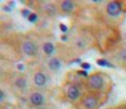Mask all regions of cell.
<instances>
[{"label":"cell","mask_w":126,"mask_h":109,"mask_svg":"<svg viewBox=\"0 0 126 109\" xmlns=\"http://www.w3.org/2000/svg\"><path fill=\"white\" fill-rule=\"evenodd\" d=\"M28 102L31 106H33L34 108H39L42 106L47 105V98L46 95L44 94L41 90H34L31 91L28 95Z\"/></svg>","instance_id":"cell-6"},{"label":"cell","mask_w":126,"mask_h":109,"mask_svg":"<svg viewBox=\"0 0 126 109\" xmlns=\"http://www.w3.org/2000/svg\"><path fill=\"white\" fill-rule=\"evenodd\" d=\"M115 60L123 65H126V48H122L116 52Z\"/></svg>","instance_id":"cell-12"},{"label":"cell","mask_w":126,"mask_h":109,"mask_svg":"<svg viewBox=\"0 0 126 109\" xmlns=\"http://www.w3.org/2000/svg\"><path fill=\"white\" fill-rule=\"evenodd\" d=\"M20 51L26 57L35 58L39 54V46L33 40L25 38L20 41Z\"/></svg>","instance_id":"cell-5"},{"label":"cell","mask_w":126,"mask_h":109,"mask_svg":"<svg viewBox=\"0 0 126 109\" xmlns=\"http://www.w3.org/2000/svg\"><path fill=\"white\" fill-rule=\"evenodd\" d=\"M62 67V62L58 57H50L47 60V68L51 72H58Z\"/></svg>","instance_id":"cell-10"},{"label":"cell","mask_w":126,"mask_h":109,"mask_svg":"<svg viewBox=\"0 0 126 109\" xmlns=\"http://www.w3.org/2000/svg\"><path fill=\"white\" fill-rule=\"evenodd\" d=\"M83 88L84 83L83 86H81L80 82L77 80H67L62 86V94L68 102L77 103L84 94Z\"/></svg>","instance_id":"cell-2"},{"label":"cell","mask_w":126,"mask_h":109,"mask_svg":"<svg viewBox=\"0 0 126 109\" xmlns=\"http://www.w3.org/2000/svg\"><path fill=\"white\" fill-rule=\"evenodd\" d=\"M57 5H58V10L64 15H70L74 13V11L76 10V2L71 1V0L58 1Z\"/></svg>","instance_id":"cell-9"},{"label":"cell","mask_w":126,"mask_h":109,"mask_svg":"<svg viewBox=\"0 0 126 109\" xmlns=\"http://www.w3.org/2000/svg\"><path fill=\"white\" fill-rule=\"evenodd\" d=\"M20 12H21V15H23V17L24 18H27V19H28V17L31 15V13H32V12H31L29 9H27V8H24Z\"/></svg>","instance_id":"cell-15"},{"label":"cell","mask_w":126,"mask_h":109,"mask_svg":"<svg viewBox=\"0 0 126 109\" xmlns=\"http://www.w3.org/2000/svg\"><path fill=\"white\" fill-rule=\"evenodd\" d=\"M4 99H5V92H4V90L2 89L1 91H0V102H1V104L4 103Z\"/></svg>","instance_id":"cell-19"},{"label":"cell","mask_w":126,"mask_h":109,"mask_svg":"<svg viewBox=\"0 0 126 109\" xmlns=\"http://www.w3.org/2000/svg\"><path fill=\"white\" fill-rule=\"evenodd\" d=\"M42 50L46 56L51 57V56L56 52V47H55V45L52 44V42L45 41V42L42 43Z\"/></svg>","instance_id":"cell-11"},{"label":"cell","mask_w":126,"mask_h":109,"mask_svg":"<svg viewBox=\"0 0 126 109\" xmlns=\"http://www.w3.org/2000/svg\"><path fill=\"white\" fill-rule=\"evenodd\" d=\"M17 68H18L19 71H23L24 68H25V66H24L23 64H17Z\"/></svg>","instance_id":"cell-24"},{"label":"cell","mask_w":126,"mask_h":109,"mask_svg":"<svg viewBox=\"0 0 126 109\" xmlns=\"http://www.w3.org/2000/svg\"><path fill=\"white\" fill-rule=\"evenodd\" d=\"M110 79L107 77L106 74L102 72H94L86 78L84 88L88 92H92L95 94H107L110 87Z\"/></svg>","instance_id":"cell-1"},{"label":"cell","mask_w":126,"mask_h":109,"mask_svg":"<svg viewBox=\"0 0 126 109\" xmlns=\"http://www.w3.org/2000/svg\"><path fill=\"white\" fill-rule=\"evenodd\" d=\"M2 9H3V10L5 11V12H8V13H10V12H12V11H13V9H12L11 7H10V5H4V7L3 8H2Z\"/></svg>","instance_id":"cell-21"},{"label":"cell","mask_w":126,"mask_h":109,"mask_svg":"<svg viewBox=\"0 0 126 109\" xmlns=\"http://www.w3.org/2000/svg\"><path fill=\"white\" fill-rule=\"evenodd\" d=\"M115 109H126V104H122V105H120L119 107H116Z\"/></svg>","instance_id":"cell-23"},{"label":"cell","mask_w":126,"mask_h":109,"mask_svg":"<svg viewBox=\"0 0 126 109\" xmlns=\"http://www.w3.org/2000/svg\"><path fill=\"white\" fill-rule=\"evenodd\" d=\"M103 104L102 97L99 94L92 92H87L82 95L76 104L77 109H98Z\"/></svg>","instance_id":"cell-3"},{"label":"cell","mask_w":126,"mask_h":109,"mask_svg":"<svg viewBox=\"0 0 126 109\" xmlns=\"http://www.w3.org/2000/svg\"><path fill=\"white\" fill-rule=\"evenodd\" d=\"M48 75L43 71H36L32 76L33 86L37 89H44L48 85Z\"/></svg>","instance_id":"cell-8"},{"label":"cell","mask_w":126,"mask_h":109,"mask_svg":"<svg viewBox=\"0 0 126 109\" xmlns=\"http://www.w3.org/2000/svg\"><path fill=\"white\" fill-rule=\"evenodd\" d=\"M35 109H57L56 106H53L52 104H47L45 106H42V107H39V108H35Z\"/></svg>","instance_id":"cell-18"},{"label":"cell","mask_w":126,"mask_h":109,"mask_svg":"<svg viewBox=\"0 0 126 109\" xmlns=\"http://www.w3.org/2000/svg\"><path fill=\"white\" fill-rule=\"evenodd\" d=\"M81 67H82V70H89V68H91V64L88 63V62H82Z\"/></svg>","instance_id":"cell-20"},{"label":"cell","mask_w":126,"mask_h":109,"mask_svg":"<svg viewBox=\"0 0 126 109\" xmlns=\"http://www.w3.org/2000/svg\"><path fill=\"white\" fill-rule=\"evenodd\" d=\"M96 63L99 65V66H110V67H113V65L110 63L108 60H106V59H97Z\"/></svg>","instance_id":"cell-13"},{"label":"cell","mask_w":126,"mask_h":109,"mask_svg":"<svg viewBox=\"0 0 126 109\" xmlns=\"http://www.w3.org/2000/svg\"><path fill=\"white\" fill-rule=\"evenodd\" d=\"M125 1H108L106 3V14L110 18H118L126 11Z\"/></svg>","instance_id":"cell-4"},{"label":"cell","mask_w":126,"mask_h":109,"mask_svg":"<svg viewBox=\"0 0 126 109\" xmlns=\"http://www.w3.org/2000/svg\"><path fill=\"white\" fill-rule=\"evenodd\" d=\"M76 74H77L78 76H80V77H84V78H87V77L89 76L87 72L83 71V70H81V71H76Z\"/></svg>","instance_id":"cell-17"},{"label":"cell","mask_w":126,"mask_h":109,"mask_svg":"<svg viewBox=\"0 0 126 109\" xmlns=\"http://www.w3.org/2000/svg\"><path fill=\"white\" fill-rule=\"evenodd\" d=\"M59 28H60V30H61V32H62L63 34H66V33H67L68 28L66 27V25H64V24H60V25H59Z\"/></svg>","instance_id":"cell-16"},{"label":"cell","mask_w":126,"mask_h":109,"mask_svg":"<svg viewBox=\"0 0 126 109\" xmlns=\"http://www.w3.org/2000/svg\"><path fill=\"white\" fill-rule=\"evenodd\" d=\"M28 85H29V82L27 80V77L25 75H21V74H15L11 79L12 88L19 93L26 92L28 89Z\"/></svg>","instance_id":"cell-7"},{"label":"cell","mask_w":126,"mask_h":109,"mask_svg":"<svg viewBox=\"0 0 126 109\" xmlns=\"http://www.w3.org/2000/svg\"><path fill=\"white\" fill-rule=\"evenodd\" d=\"M37 20H39V15L36 13H31V15L28 17V21L31 24H35Z\"/></svg>","instance_id":"cell-14"},{"label":"cell","mask_w":126,"mask_h":109,"mask_svg":"<svg viewBox=\"0 0 126 109\" xmlns=\"http://www.w3.org/2000/svg\"><path fill=\"white\" fill-rule=\"evenodd\" d=\"M67 39H68V35H67V34H63V35L61 36V41H62V42H66Z\"/></svg>","instance_id":"cell-22"}]
</instances>
